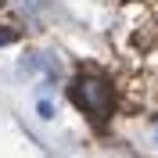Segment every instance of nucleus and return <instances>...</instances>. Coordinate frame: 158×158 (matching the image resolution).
I'll return each mask as SVG.
<instances>
[{
    "label": "nucleus",
    "mask_w": 158,
    "mask_h": 158,
    "mask_svg": "<svg viewBox=\"0 0 158 158\" xmlns=\"http://www.w3.org/2000/svg\"><path fill=\"white\" fill-rule=\"evenodd\" d=\"M72 101L86 111L94 122H104L111 115V104H115V94H111V83L101 76H79L72 83Z\"/></svg>",
    "instance_id": "nucleus-1"
},
{
    "label": "nucleus",
    "mask_w": 158,
    "mask_h": 158,
    "mask_svg": "<svg viewBox=\"0 0 158 158\" xmlns=\"http://www.w3.org/2000/svg\"><path fill=\"white\" fill-rule=\"evenodd\" d=\"M11 40H15V29H4V25H0V47L11 43Z\"/></svg>",
    "instance_id": "nucleus-2"
},
{
    "label": "nucleus",
    "mask_w": 158,
    "mask_h": 158,
    "mask_svg": "<svg viewBox=\"0 0 158 158\" xmlns=\"http://www.w3.org/2000/svg\"><path fill=\"white\" fill-rule=\"evenodd\" d=\"M151 140L158 144V115H155V122H151Z\"/></svg>",
    "instance_id": "nucleus-3"
},
{
    "label": "nucleus",
    "mask_w": 158,
    "mask_h": 158,
    "mask_svg": "<svg viewBox=\"0 0 158 158\" xmlns=\"http://www.w3.org/2000/svg\"><path fill=\"white\" fill-rule=\"evenodd\" d=\"M0 7H4V0H0Z\"/></svg>",
    "instance_id": "nucleus-4"
}]
</instances>
